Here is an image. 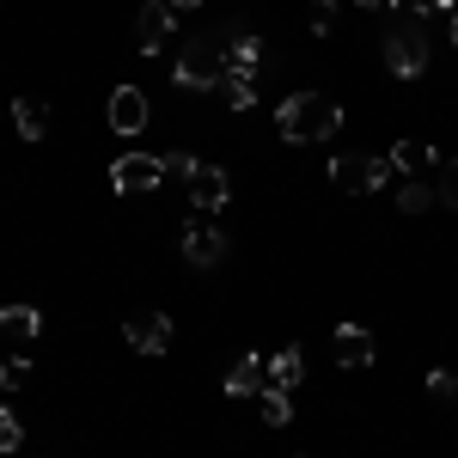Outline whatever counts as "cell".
Listing matches in <instances>:
<instances>
[{
	"mask_svg": "<svg viewBox=\"0 0 458 458\" xmlns=\"http://www.w3.org/2000/svg\"><path fill=\"white\" fill-rule=\"evenodd\" d=\"M343 129V105L324 98V92H287L276 105V135L287 147H312V141H330Z\"/></svg>",
	"mask_w": 458,
	"mask_h": 458,
	"instance_id": "obj_1",
	"label": "cell"
},
{
	"mask_svg": "<svg viewBox=\"0 0 458 458\" xmlns=\"http://www.w3.org/2000/svg\"><path fill=\"white\" fill-rule=\"evenodd\" d=\"M172 80L183 92H202V86H220L226 80V43H214V37H190L183 49H177V68Z\"/></svg>",
	"mask_w": 458,
	"mask_h": 458,
	"instance_id": "obj_2",
	"label": "cell"
},
{
	"mask_svg": "<svg viewBox=\"0 0 458 458\" xmlns=\"http://www.w3.org/2000/svg\"><path fill=\"white\" fill-rule=\"evenodd\" d=\"M386 68L397 73V80H416V73L428 68V31H422V19L410 13V19H397L386 31Z\"/></svg>",
	"mask_w": 458,
	"mask_h": 458,
	"instance_id": "obj_3",
	"label": "cell"
},
{
	"mask_svg": "<svg viewBox=\"0 0 458 458\" xmlns=\"http://www.w3.org/2000/svg\"><path fill=\"white\" fill-rule=\"evenodd\" d=\"M330 177H336L343 190H360V196H367V190H386L397 172H391V159H360V153H336V159H330Z\"/></svg>",
	"mask_w": 458,
	"mask_h": 458,
	"instance_id": "obj_4",
	"label": "cell"
},
{
	"mask_svg": "<svg viewBox=\"0 0 458 458\" xmlns=\"http://www.w3.org/2000/svg\"><path fill=\"white\" fill-rule=\"evenodd\" d=\"M165 37H177L172 0H147L141 13H135V49H141V55H159V49H165Z\"/></svg>",
	"mask_w": 458,
	"mask_h": 458,
	"instance_id": "obj_5",
	"label": "cell"
},
{
	"mask_svg": "<svg viewBox=\"0 0 458 458\" xmlns=\"http://www.w3.org/2000/svg\"><path fill=\"white\" fill-rule=\"evenodd\" d=\"M110 183H116L123 196H135V190L165 183V165H159L153 153H116V159H110Z\"/></svg>",
	"mask_w": 458,
	"mask_h": 458,
	"instance_id": "obj_6",
	"label": "cell"
},
{
	"mask_svg": "<svg viewBox=\"0 0 458 458\" xmlns=\"http://www.w3.org/2000/svg\"><path fill=\"white\" fill-rule=\"evenodd\" d=\"M105 116H110V129H116V135H141L153 110H147L141 86H116V92H110V105H105Z\"/></svg>",
	"mask_w": 458,
	"mask_h": 458,
	"instance_id": "obj_7",
	"label": "cell"
},
{
	"mask_svg": "<svg viewBox=\"0 0 458 458\" xmlns=\"http://www.w3.org/2000/svg\"><path fill=\"white\" fill-rule=\"evenodd\" d=\"M330 354H336V367H373L379 343H373V330H360V324H336V330H330Z\"/></svg>",
	"mask_w": 458,
	"mask_h": 458,
	"instance_id": "obj_8",
	"label": "cell"
},
{
	"mask_svg": "<svg viewBox=\"0 0 458 458\" xmlns=\"http://www.w3.org/2000/svg\"><path fill=\"white\" fill-rule=\"evenodd\" d=\"M226 196H233L226 165H202V159H196V172H190V202L208 214V208H226Z\"/></svg>",
	"mask_w": 458,
	"mask_h": 458,
	"instance_id": "obj_9",
	"label": "cell"
},
{
	"mask_svg": "<svg viewBox=\"0 0 458 458\" xmlns=\"http://www.w3.org/2000/svg\"><path fill=\"white\" fill-rule=\"evenodd\" d=\"M123 336H129V349H141V354H165L172 349V318L165 312H135Z\"/></svg>",
	"mask_w": 458,
	"mask_h": 458,
	"instance_id": "obj_10",
	"label": "cell"
},
{
	"mask_svg": "<svg viewBox=\"0 0 458 458\" xmlns=\"http://www.w3.org/2000/svg\"><path fill=\"white\" fill-rule=\"evenodd\" d=\"M226 257V233H214V226H183V263L190 269H214Z\"/></svg>",
	"mask_w": 458,
	"mask_h": 458,
	"instance_id": "obj_11",
	"label": "cell"
},
{
	"mask_svg": "<svg viewBox=\"0 0 458 458\" xmlns=\"http://www.w3.org/2000/svg\"><path fill=\"white\" fill-rule=\"evenodd\" d=\"M269 386V360L263 354H239V367L226 373V397H257Z\"/></svg>",
	"mask_w": 458,
	"mask_h": 458,
	"instance_id": "obj_12",
	"label": "cell"
},
{
	"mask_svg": "<svg viewBox=\"0 0 458 458\" xmlns=\"http://www.w3.org/2000/svg\"><path fill=\"white\" fill-rule=\"evenodd\" d=\"M13 129H19V141H43L49 135V105L43 98H13Z\"/></svg>",
	"mask_w": 458,
	"mask_h": 458,
	"instance_id": "obj_13",
	"label": "cell"
},
{
	"mask_svg": "<svg viewBox=\"0 0 458 458\" xmlns=\"http://www.w3.org/2000/svg\"><path fill=\"white\" fill-rule=\"evenodd\" d=\"M300 379H306V354L293 349V343H287L282 354H269V386H276V391H287V397H293V391H300Z\"/></svg>",
	"mask_w": 458,
	"mask_h": 458,
	"instance_id": "obj_14",
	"label": "cell"
},
{
	"mask_svg": "<svg viewBox=\"0 0 458 458\" xmlns=\"http://www.w3.org/2000/svg\"><path fill=\"white\" fill-rule=\"evenodd\" d=\"M0 330H13L19 343H31L37 330H43V318H37V306H0Z\"/></svg>",
	"mask_w": 458,
	"mask_h": 458,
	"instance_id": "obj_15",
	"label": "cell"
},
{
	"mask_svg": "<svg viewBox=\"0 0 458 458\" xmlns=\"http://www.w3.org/2000/svg\"><path fill=\"white\" fill-rule=\"evenodd\" d=\"M440 196H434V183H422V177H403L397 183V208L403 214H422V208H434Z\"/></svg>",
	"mask_w": 458,
	"mask_h": 458,
	"instance_id": "obj_16",
	"label": "cell"
},
{
	"mask_svg": "<svg viewBox=\"0 0 458 458\" xmlns=\"http://www.w3.org/2000/svg\"><path fill=\"white\" fill-rule=\"evenodd\" d=\"M257 397H263V422H269V428H287V416H293V403H287V391L263 386Z\"/></svg>",
	"mask_w": 458,
	"mask_h": 458,
	"instance_id": "obj_17",
	"label": "cell"
},
{
	"mask_svg": "<svg viewBox=\"0 0 458 458\" xmlns=\"http://www.w3.org/2000/svg\"><path fill=\"white\" fill-rule=\"evenodd\" d=\"M434 177H440V183H434V196H440L446 208H458V159H440Z\"/></svg>",
	"mask_w": 458,
	"mask_h": 458,
	"instance_id": "obj_18",
	"label": "cell"
},
{
	"mask_svg": "<svg viewBox=\"0 0 458 458\" xmlns=\"http://www.w3.org/2000/svg\"><path fill=\"white\" fill-rule=\"evenodd\" d=\"M428 391H434L440 403H458V373L453 367H434V373H428Z\"/></svg>",
	"mask_w": 458,
	"mask_h": 458,
	"instance_id": "obj_19",
	"label": "cell"
},
{
	"mask_svg": "<svg viewBox=\"0 0 458 458\" xmlns=\"http://www.w3.org/2000/svg\"><path fill=\"white\" fill-rule=\"evenodd\" d=\"M25 379H31V360H25V354H19V360H0V391H19Z\"/></svg>",
	"mask_w": 458,
	"mask_h": 458,
	"instance_id": "obj_20",
	"label": "cell"
},
{
	"mask_svg": "<svg viewBox=\"0 0 458 458\" xmlns=\"http://www.w3.org/2000/svg\"><path fill=\"white\" fill-rule=\"evenodd\" d=\"M220 86H226V105H233V110L257 105V86H250V80H220Z\"/></svg>",
	"mask_w": 458,
	"mask_h": 458,
	"instance_id": "obj_21",
	"label": "cell"
},
{
	"mask_svg": "<svg viewBox=\"0 0 458 458\" xmlns=\"http://www.w3.org/2000/svg\"><path fill=\"white\" fill-rule=\"evenodd\" d=\"M312 31H318V37L336 31V0H312Z\"/></svg>",
	"mask_w": 458,
	"mask_h": 458,
	"instance_id": "obj_22",
	"label": "cell"
},
{
	"mask_svg": "<svg viewBox=\"0 0 458 458\" xmlns=\"http://www.w3.org/2000/svg\"><path fill=\"white\" fill-rule=\"evenodd\" d=\"M19 434H25L19 416H13V410H0V453H13V446H19Z\"/></svg>",
	"mask_w": 458,
	"mask_h": 458,
	"instance_id": "obj_23",
	"label": "cell"
},
{
	"mask_svg": "<svg viewBox=\"0 0 458 458\" xmlns=\"http://www.w3.org/2000/svg\"><path fill=\"white\" fill-rule=\"evenodd\" d=\"M159 165H165V177H190V172H196V159H190V153H165Z\"/></svg>",
	"mask_w": 458,
	"mask_h": 458,
	"instance_id": "obj_24",
	"label": "cell"
},
{
	"mask_svg": "<svg viewBox=\"0 0 458 458\" xmlns=\"http://www.w3.org/2000/svg\"><path fill=\"white\" fill-rule=\"evenodd\" d=\"M410 13L428 19V13H458V0H410Z\"/></svg>",
	"mask_w": 458,
	"mask_h": 458,
	"instance_id": "obj_25",
	"label": "cell"
},
{
	"mask_svg": "<svg viewBox=\"0 0 458 458\" xmlns=\"http://www.w3.org/2000/svg\"><path fill=\"white\" fill-rule=\"evenodd\" d=\"M354 6H373V13H397L403 0H354Z\"/></svg>",
	"mask_w": 458,
	"mask_h": 458,
	"instance_id": "obj_26",
	"label": "cell"
},
{
	"mask_svg": "<svg viewBox=\"0 0 458 458\" xmlns=\"http://www.w3.org/2000/svg\"><path fill=\"white\" fill-rule=\"evenodd\" d=\"M190 6H202V0H172V13H190Z\"/></svg>",
	"mask_w": 458,
	"mask_h": 458,
	"instance_id": "obj_27",
	"label": "cell"
},
{
	"mask_svg": "<svg viewBox=\"0 0 458 458\" xmlns=\"http://www.w3.org/2000/svg\"><path fill=\"white\" fill-rule=\"evenodd\" d=\"M446 19H453V43H458V13H446Z\"/></svg>",
	"mask_w": 458,
	"mask_h": 458,
	"instance_id": "obj_28",
	"label": "cell"
},
{
	"mask_svg": "<svg viewBox=\"0 0 458 458\" xmlns=\"http://www.w3.org/2000/svg\"><path fill=\"white\" fill-rule=\"evenodd\" d=\"M0 458H6V453H0Z\"/></svg>",
	"mask_w": 458,
	"mask_h": 458,
	"instance_id": "obj_29",
	"label": "cell"
}]
</instances>
